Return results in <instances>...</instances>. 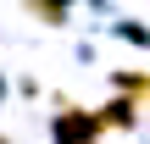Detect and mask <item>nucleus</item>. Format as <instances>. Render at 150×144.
Instances as JSON below:
<instances>
[{"label":"nucleus","mask_w":150,"mask_h":144,"mask_svg":"<svg viewBox=\"0 0 150 144\" xmlns=\"http://www.w3.org/2000/svg\"><path fill=\"white\" fill-rule=\"evenodd\" d=\"M95 117L89 111H78V105H67L61 117H56V144H95Z\"/></svg>","instance_id":"1"},{"label":"nucleus","mask_w":150,"mask_h":144,"mask_svg":"<svg viewBox=\"0 0 150 144\" xmlns=\"http://www.w3.org/2000/svg\"><path fill=\"white\" fill-rule=\"evenodd\" d=\"M28 6H33L45 22H61V17H67V0H28Z\"/></svg>","instance_id":"2"}]
</instances>
